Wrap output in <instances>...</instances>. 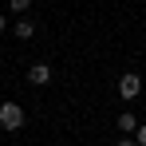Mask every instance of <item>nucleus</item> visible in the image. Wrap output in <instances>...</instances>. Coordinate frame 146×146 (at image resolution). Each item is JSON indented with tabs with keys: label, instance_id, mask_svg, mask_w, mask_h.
Segmentation results:
<instances>
[{
	"label": "nucleus",
	"instance_id": "obj_1",
	"mask_svg": "<svg viewBox=\"0 0 146 146\" xmlns=\"http://www.w3.org/2000/svg\"><path fill=\"white\" fill-rule=\"evenodd\" d=\"M0 126L4 130H20L24 126V107L20 103H0Z\"/></svg>",
	"mask_w": 146,
	"mask_h": 146
},
{
	"label": "nucleus",
	"instance_id": "obj_2",
	"mask_svg": "<svg viewBox=\"0 0 146 146\" xmlns=\"http://www.w3.org/2000/svg\"><path fill=\"white\" fill-rule=\"evenodd\" d=\"M138 91H142V79H138L134 71H126V75L119 79V95L130 103V99H138Z\"/></svg>",
	"mask_w": 146,
	"mask_h": 146
},
{
	"label": "nucleus",
	"instance_id": "obj_3",
	"mask_svg": "<svg viewBox=\"0 0 146 146\" xmlns=\"http://www.w3.org/2000/svg\"><path fill=\"white\" fill-rule=\"evenodd\" d=\"M48 79H51V67H48V63H32V67H28V83H32V87H44Z\"/></svg>",
	"mask_w": 146,
	"mask_h": 146
},
{
	"label": "nucleus",
	"instance_id": "obj_4",
	"mask_svg": "<svg viewBox=\"0 0 146 146\" xmlns=\"http://www.w3.org/2000/svg\"><path fill=\"white\" fill-rule=\"evenodd\" d=\"M119 126H122V134H134V130H138V119H134L130 111H122V115H119Z\"/></svg>",
	"mask_w": 146,
	"mask_h": 146
},
{
	"label": "nucleus",
	"instance_id": "obj_5",
	"mask_svg": "<svg viewBox=\"0 0 146 146\" xmlns=\"http://www.w3.org/2000/svg\"><path fill=\"white\" fill-rule=\"evenodd\" d=\"M12 32H16L20 40H32V36H36V24H32V20H20V24L12 28Z\"/></svg>",
	"mask_w": 146,
	"mask_h": 146
},
{
	"label": "nucleus",
	"instance_id": "obj_6",
	"mask_svg": "<svg viewBox=\"0 0 146 146\" xmlns=\"http://www.w3.org/2000/svg\"><path fill=\"white\" fill-rule=\"evenodd\" d=\"M8 4H12V12H28V4H32V0H8Z\"/></svg>",
	"mask_w": 146,
	"mask_h": 146
},
{
	"label": "nucleus",
	"instance_id": "obj_7",
	"mask_svg": "<svg viewBox=\"0 0 146 146\" xmlns=\"http://www.w3.org/2000/svg\"><path fill=\"white\" fill-rule=\"evenodd\" d=\"M134 134H138V138H134V142H138V146H146V126H138V130H134Z\"/></svg>",
	"mask_w": 146,
	"mask_h": 146
},
{
	"label": "nucleus",
	"instance_id": "obj_8",
	"mask_svg": "<svg viewBox=\"0 0 146 146\" xmlns=\"http://www.w3.org/2000/svg\"><path fill=\"white\" fill-rule=\"evenodd\" d=\"M119 146H138V142H130V138H122V142H119Z\"/></svg>",
	"mask_w": 146,
	"mask_h": 146
},
{
	"label": "nucleus",
	"instance_id": "obj_9",
	"mask_svg": "<svg viewBox=\"0 0 146 146\" xmlns=\"http://www.w3.org/2000/svg\"><path fill=\"white\" fill-rule=\"evenodd\" d=\"M0 32H4V16H0Z\"/></svg>",
	"mask_w": 146,
	"mask_h": 146
}]
</instances>
